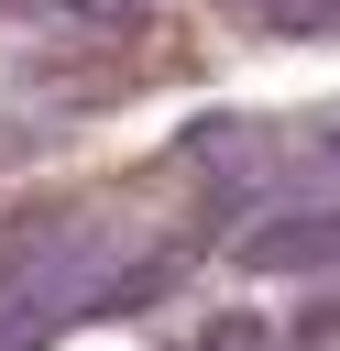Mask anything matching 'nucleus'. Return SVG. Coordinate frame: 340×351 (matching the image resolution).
Masks as SVG:
<instances>
[{
  "mask_svg": "<svg viewBox=\"0 0 340 351\" xmlns=\"http://www.w3.org/2000/svg\"><path fill=\"white\" fill-rule=\"evenodd\" d=\"M197 351H263V329H252V318H219V329H208Z\"/></svg>",
  "mask_w": 340,
  "mask_h": 351,
  "instance_id": "f03ea898",
  "label": "nucleus"
},
{
  "mask_svg": "<svg viewBox=\"0 0 340 351\" xmlns=\"http://www.w3.org/2000/svg\"><path fill=\"white\" fill-rule=\"evenodd\" d=\"M252 263L263 274H318V263H340V219H274L252 241Z\"/></svg>",
  "mask_w": 340,
  "mask_h": 351,
  "instance_id": "f257e3e1",
  "label": "nucleus"
}]
</instances>
